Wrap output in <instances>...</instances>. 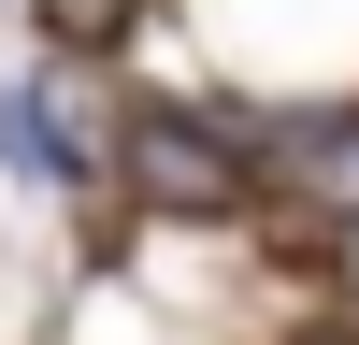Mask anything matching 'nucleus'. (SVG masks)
I'll list each match as a JSON object with an SVG mask.
<instances>
[{"label":"nucleus","instance_id":"nucleus-1","mask_svg":"<svg viewBox=\"0 0 359 345\" xmlns=\"http://www.w3.org/2000/svg\"><path fill=\"white\" fill-rule=\"evenodd\" d=\"M115 158H130V201H158V216H230V201L273 172V130H216V115L144 101Z\"/></svg>","mask_w":359,"mask_h":345},{"label":"nucleus","instance_id":"nucleus-2","mask_svg":"<svg viewBox=\"0 0 359 345\" xmlns=\"http://www.w3.org/2000/svg\"><path fill=\"white\" fill-rule=\"evenodd\" d=\"M273 187L316 201V216H359V115H302V130H273Z\"/></svg>","mask_w":359,"mask_h":345},{"label":"nucleus","instance_id":"nucleus-3","mask_svg":"<svg viewBox=\"0 0 359 345\" xmlns=\"http://www.w3.org/2000/svg\"><path fill=\"white\" fill-rule=\"evenodd\" d=\"M0 158H15L29 172V187H72V130H57V101H43V86H15V72H0Z\"/></svg>","mask_w":359,"mask_h":345},{"label":"nucleus","instance_id":"nucleus-4","mask_svg":"<svg viewBox=\"0 0 359 345\" xmlns=\"http://www.w3.org/2000/svg\"><path fill=\"white\" fill-rule=\"evenodd\" d=\"M29 15H43L57 43H101V29H130V0H29Z\"/></svg>","mask_w":359,"mask_h":345}]
</instances>
